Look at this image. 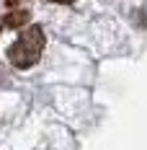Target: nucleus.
<instances>
[{"label":"nucleus","mask_w":147,"mask_h":150,"mask_svg":"<svg viewBox=\"0 0 147 150\" xmlns=\"http://www.w3.org/2000/svg\"><path fill=\"white\" fill-rule=\"evenodd\" d=\"M49 3H57V5H70V3H75V0H49Z\"/></svg>","instance_id":"20e7f679"},{"label":"nucleus","mask_w":147,"mask_h":150,"mask_svg":"<svg viewBox=\"0 0 147 150\" xmlns=\"http://www.w3.org/2000/svg\"><path fill=\"white\" fill-rule=\"evenodd\" d=\"M18 3H21V0H5V8H15Z\"/></svg>","instance_id":"7ed1b4c3"},{"label":"nucleus","mask_w":147,"mask_h":150,"mask_svg":"<svg viewBox=\"0 0 147 150\" xmlns=\"http://www.w3.org/2000/svg\"><path fill=\"white\" fill-rule=\"evenodd\" d=\"M44 47H46V34L39 23H34V26L21 31L18 39L8 47V62L18 70H29L41 60Z\"/></svg>","instance_id":"f257e3e1"},{"label":"nucleus","mask_w":147,"mask_h":150,"mask_svg":"<svg viewBox=\"0 0 147 150\" xmlns=\"http://www.w3.org/2000/svg\"><path fill=\"white\" fill-rule=\"evenodd\" d=\"M29 23V11H11V13L3 18V26L5 29H21V26H26Z\"/></svg>","instance_id":"f03ea898"}]
</instances>
